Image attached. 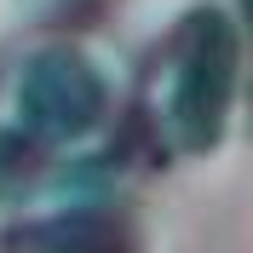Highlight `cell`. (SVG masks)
<instances>
[{
  "mask_svg": "<svg viewBox=\"0 0 253 253\" xmlns=\"http://www.w3.org/2000/svg\"><path fill=\"white\" fill-rule=\"evenodd\" d=\"M17 132L29 144H75L92 138L110 121V75L92 63V52L75 41H52V46L29 52V63L17 69Z\"/></svg>",
  "mask_w": 253,
  "mask_h": 253,
  "instance_id": "2",
  "label": "cell"
},
{
  "mask_svg": "<svg viewBox=\"0 0 253 253\" xmlns=\"http://www.w3.org/2000/svg\"><path fill=\"white\" fill-rule=\"evenodd\" d=\"M6 248H17V253H126V242H121V219L75 207V213H58V219H41V224H12Z\"/></svg>",
  "mask_w": 253,
  "mask_h": 253,
  "instance_id": "3",
  "label": "cell"
},
{
  "mask_svg": "<svg viewBox=\"0 0 253 253\" xmlns=\"http://www.w3.org/2000/svg\"><path fill=\"white\" fill-rule=\"evenodd\" d=\"M242 81V35L219 6H196L173 29L167 46V92H161V126L184 156H213L230 132Z\"/></svg>",
  "mask_w": 253,
  "mask_h": 253,
  "instance_id": "1",
  "label": "cell"
}]
</instances>
